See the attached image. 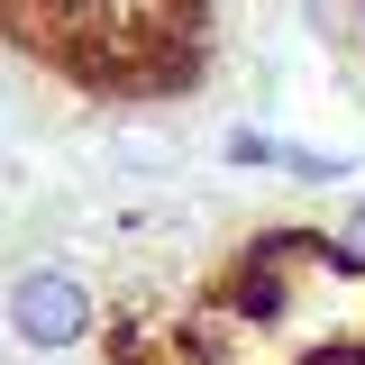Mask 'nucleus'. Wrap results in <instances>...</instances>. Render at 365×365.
<instances>
[{
  "instance_id": "nucleus-1",
  "label": "nucleus",
  "mask_w": 365,
  "mask_h": 365,
  "mask_svg": "<svg viewBox=\"0 0 365 365\" xmlns=\"http://www.w3.org/2000/svg\"><path fill=\"white\" fill-rule=\"evenodd\" d=\"M91 319H101L91 274L19 265V283H9V338H19L28 356H73V347H91Z\"/></svg>"
},
{
  "instance_id": "nucleus-2",
  "label": "nucleus",
  "mask_w": 365,
  "mask_h": 365,
  "mask_svg": "<svg viewBox=\"0 0 365 365\" xmlns=\"http://www.w3.org/2000/svg\"><path fill=\"white\" fill-rule=\"evenodd\" d=\"M338 228H347V237H356V247H365V192H356V210H347V220H338Z\"/></svg>"
}]
</instances>
